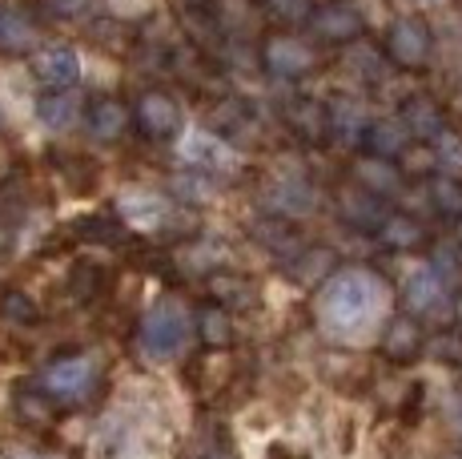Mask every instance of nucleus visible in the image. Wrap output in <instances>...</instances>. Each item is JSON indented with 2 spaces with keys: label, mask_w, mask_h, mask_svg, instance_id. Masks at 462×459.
I'll use <instances>...</instances> for the list:
<instances>
[{
  "label": "nucleus",
  "mask_w": 462,
  "mask_h": 459,
  "mask_svg": "<svg viewBox=\"0 0 462 459\" xmlns=\"http://www.w3.org/2000/svg\"><path fill=\"white\" fill-rule=\"evenodd\" d=\"M382 298H386V290L370 270L362 267L334 270L318 290V323L337 339H350V334L366 331L378 319Z\"/></svg>",
  "instance_id": "obj_1"
},
{
  "label": "nucleus",
  "mask_w": 462,
  "mask_h": 459,
  "mask_svg": "<svg viewBox=\"0 0 462 459\" xmlns=\"http://www.w3.org/2000/svg\"><path fill=\"white\" fill-rule=\"evenodd\" d=\"M101 363L88 351H65L52 355L49 363L37 370V391L49 395L57 407H81L97 391H101Z\"/></svg>",
  "instance_id": "obj_2"
},
{
  "label": "nucleus",
  "mask_w": 462,
  "mask_h": 459,
  "mask_svg": "<svg viewBox=\"0 0 462 459\" xmlns=\"http://www.w3.org/2000/svg\"><path fill=\"white\" fill-rule=\"evenodd\" d=\"M185 339H189V319H185V311L173 298H162V303H153L141 314L137 351L149 363H169V359H177L185 351Z\"/></svg>",
  "instance_id": "obj_3"
},
{
  "label": "nucleus",
  "mask_w": 462,
  "mask_h": 459,
  "mask_svg": "<svg viewBox=\"0 0 462 459\" xmlns=\"http://www.w3.org/2000/svg\"><path fill=\"white\" fill-rule=\"evenodd\" d=\"M382 52H386L390 65L398 69H422L434 52V29L430 21L419 13L398 16L394 24L386 29V41H382Z\"/></svg>",
  "instance_id": "obj_4"
},
{
  "label": "nucleus",
  "mask_w": 462,
  "mask_h": 459,
  "mask_svg": "<svg viewBox=\"0 0 462 459\" xmlns=\"http://www.w3.org/2000/svg\"><path fill=\"white\" fill-rule=\"evenodd\" d=\"M318 65V49L310 41L294 37V33H273L262 45V69L273 77V81H301L310 77Z\"/></svg>",
  "instance_id": "obj_5"
},
{
  "label": "nucleus",
  "mask_w": 462,
  "mask_h": 459,
  "mask_svg": "<svg viewBox=\"0 0 462 459\" xmlns=\"http://www.w3.org/2000/svg\"><path fill=\"white\" fill-rule=\"evenodd\" d=\"M209 134H217L221 141H229V145H254L257 137H262V113H257L254 101H245V97H217L209 109Z\"/></svg>",
  "instance_id": "obj_6"
},
{
  "label": "nucleus",
  "mask_w": 462,
  "mask_h": 459,
  "mask_svg": "<svg viewBox=\"0 0 462 459\" xmlns=\"http://www.w3.org/2000/svg\"><path fill=\"white\" fill-rule=\"evenodd\" d=\"M306 29H310V37H314L318 45L350 49L354 41H362L366 21H362V13L354 5H346V0H326V5L314 8V16H310Z\"/></svg>",
  "instance_id": "obj_7"
},
{
  "label": "nucleus",
  "mask_w": 462,
  "mask_h": 459,
  "mask_svg": "<svg viewBox=\"0 0 462 459\" xmlns=\"http://www.w3.org/2000/svg\"><path fill=\"white\" fill-rule=\"evenodd\" d=\"M133 126L145 141H173L181 134V105L165 89H145L133 105Z\"/></svg>",
  "instance_id": "obj_8"
},
{
  "label": "nucleus",
  "mask_w": 462,
  "mask_h": 459,
  "mask_svg": "<svg viewBox=\"0 0 462 459\" xmlns=\"http://www.w3.org/2000/svg\"><path fill=\"white\" fill-rule=\"evenodd\" d=\"M426 331H422V319H414V314H390L386 326H382L378 334V355L386 359L390 367H411L419 363L426 355Z\"/></svg>",
  "instance_id": "obj_9"
},
{
  "label": "nucleus",
  "mask_w": 462,
  "mask_h": 459,
  "mask_svg": "<svg viewBox=\"0 0 462 459\" xmlns=\"http://www.w3.org/2000/svg\"><path fill=\"white\" fill-rule=\"evenodd\" d=\"M29 69H32V81H37L44 93H60V89H73L77 85V77H81V57H77V49L65 45V41H49V45H41L32 52Z\"/></svg>",
  "instance_id": "obj_10"
},
{
  "label": "nucleus",
  "mask_w": 462,
  "mask_h": 459,
  "mask_svg": "<svg viewBox=\"0 0 462 459\" xmlns=\"http://www.w3.org/2000/svg\"><path fill=\"white\" fill-rule=\"evenodd\" d=\"M282 121H286V129L301 145H326L330 141V101L298 93L282 105Z\"/></svg>",
  "instance_id": "obj_11"
},
{
  "label": "nucleus",
  "mask_w": 462,
  "mask_h": 459,
  "mask_svg": "<svg viewBox=\"0 0 462 459\" xmlns=\"http://www.w3.org/2000/svg\"><path fill=\"white\" fill-rule=\"evenodd\" d=\"M181 157L189 170L217 178V173H234L237 170V154L229 141H221L217 134H189L181 141Z\"/></svg>",
  "instance_id": "obj_12"
},
{
  "label": "nucleus",
  "mask_w": 462,
  "mask_h": 459,
  "mask_svg": "<svg viewBox=\"0 0 462 459\" xmlns=\"http://www.w3.org/2000/svg\"><path fill=\"white\" fill-rule=\"evenodd\" d=\"M337 218H342L350 230H362V234H378V226L390 218L386 198L362 190V185H346L337 193Z\"/></svg>",
  "instance_id": "obj_13"
},
{
  "label": "nucleus",
  "mask_w": 462,
  "mask_h": 459,
  "mask_svg": "<svg viewBox=\"0 0 462 459\" xmlns=\"http://www.w3.org/2000/svg\"><path fill=\"white\" fill-rule=\"evenodd\" d=\"M402 306H406V314L422 319V314H439L442 306H455V298H450L447 282L434 275L430 267H422L402 282Z\"/></svg>",
  "instance_id": "obj_14"
},
{
  "label": "nucleus",
  "mask_w": 462,
  "mask_h": 459,
  "mask_svg": "<svg viewBox=\"0 0 462 459\" xmlns=\"http://www.w3.org/2000/svg\"><path fill=\"white\" fill-rule=\"evenodd\" d=\"M398 117H402V126L411 129L414 141H439L447 134V109H442L439 101H434L430 93H411L402 97V105H398Z\"/></svg>",
  "instance_id": "obj_15"
},
{
  "label": "nucleus",
  "mask_w": 462,
  "mask_h": 459,
  "mask_svg": "<svg viewBox=\"0 0 462 459\" xmlns=\"http://www.w3.org/2000/svg\"><path fill=\"white\" fill-rule=\"evenodd\" d=\"M350 178H354V185H362V190L378 193V198H386V201L398 198V193H402V185H406L402 165H398V162H386V157H374V154L354 157Z\"/></svg>",
  "instance_id": "obj_16"
},
{
  "label": "nucleus",
  "mask_w": 462,
  "mask_h": 459,
  "mask_svg": "<svg viewBox=\"0 0 462 459\" xmlns=\"http://www.w3.org/2000/svg\"><path fill=\"white\" fill-rule=\"evenodd\" d=\"M370 113L362 101H354V97L337 93L330 101V141L346 149H362V141H366V129H370Z\"/></svg>",
  "instance_id": "obj_17"
},
{
  "label": "nucleus",
  "mask_w": 462,
  "mask_h": 459,
  "mask_svg": "<svg viewBox=\"0 0 462 459\" xmlns=\"http://www.w3.org/2000/svg\"><path fill=\"white\" fill-rule=\"evenodd\" d=\"M374 238L390 254H419L430 246V230H426L414 214H406V210H390V218L378 226Z\"/></svg>",
  "instance_id": "obj_18"
},
{
  "label": "nucleus",
  "mask_w": 462,
  "mask_h": 459,
  "mask_svg": "<svg viewBox=\"0 0 462 459\" xmlns=\"http://www.w3.org/2000/svg\"><path fill=\"white\" fill-rule=\"evenodd\" d=\"M133 121V109H125V105L117 101V97H93L85 109V129L93 141H101V145H113V141L125 137Z\"/></svg>",
  "instance_id": "obj_19"
},
{
  "label": "nucleus",
  "mask_w": 462,
  "mask_h": 459,
  "mask_svg": "<svg viewBox=\"0 0 462 459\" xmlns=\"http://www.w3.org/2000/svg\"><path fill=\"white\" fill-rule=\"evenodd\" d=\"M206 295H209V303L226 306V311H250L257 303L254 278L237 275V270H213V275H206Z\"/></svg>",
  "instance_id": "obj_20"
},
{
  "label": "nucleus",
  "mask_w": 462,
  "mask_h": 459,
  "mask_svg": "<svg viewBox=\"0 0 462 459\" xmlns=\"http://www.w3.org/2000/svg\"><path fill=\"white\" fill-rule=\"evenodd\" d=\"M41 45V24L24 8H0V52L21 57V52H37Z\"/></svg>",
  "instance_id": "obj_21"
},
{
  "label": "nucleus",
  "mask_w": 462,
  "mask_h": 459,
  "mask_svg": "<svg viewBox=\"0 0 462 459\" xmlns=\"http://www.w3.org/2000/svg\"><path fill=\"white\" fill-rule=\"evenodd\" d=\"M411 145H414V137H411V129L402 126V117H374L370 129H366V141H362V154L398 162Z\"/></svg>",
  "instance_id": "obj_22"
},
{
  "label": "nucleus",
  "mask_w": 462,
  "mask_h": 459,
  "mask_svg": "<svg viewBox=\"0 0 462 459\" xmlns=\"http://www.w3.org/2000/svg\"><path fill=\"white\" fill-rule=\"evenodd\" d=\"M193 326H198V339L206 351H229L237 342L234 311H226L217 303H201L198 314H193Z\"/></svg>",
  "instance_id": "obj_23"
},
{
  "label": "nucleus",
  "mask_w": 462,
  "mask_h": 459,
  "mask_svg": "<svg viewBox=\"0 0 462 459\" xmlns=\"http://www.w3.org/2000/svg\"><path fill=\"white\" fill-rule=\"evenodd\" d=\"M254 238H257V246H265V250L282 262V267H286L301 246H306V238L294 230V222H290V218H278V214L262 218V222L254 226Z\"/></svg>",
  "instance_id": "obj_24"
},
{
  "label": "nucleus",
  "mask_w": 462,
  "mask_h": 459,
  "mask_svg": "<svg viewBox=\"0 0 462 459\" xmlns=\"http://www.w3.org/2000/svg\"><path fill=\"white\" fill-rule=\"evenodd\" d=\"M282 270H286V275L294 278V282H301V286H314V282H326V278L334 275V270H337V258H334L330 246H310V242H306Z\"/></svg>",
  "instance_id": "obj_25"
},
{
  "label": "nucleus",
  "mask_w": 462,
  "mask_h": 459,
  "mask_svg": "<svg viewBox=\"0 0 462 459\" xmlns=\"http://www.w3.org/2000/svg\"><path fill=\"white\" fill-rule=\"evenodd\" d=\"M426 190V201H430V210L439 218H447V222H458L462 218V178L450 170H439L434 178L422 182Z\"/></svg>",
  "instance_id": "obj_26"
},
{
  "label": "nucleus",
  "mask_w": 462,
  "mask_h": 459,
  "mask_svg": "<svg viewBox=\"0 0 462 459\" xmlns=\"http://www.w3.org/2000/svg\"><path fill=\"white\" fill-rule=\"evenodd\" d=\"M117 214L129 218V222H137V226H165L169 218L177 214V210L169 206L165 198H157V193L133 190V193H125V198L117 201Z\"/></svg>",
  "instance_id": "obj_27"
},
{
  "label": "nucleus",
  "mask_w": 462,
  "mask_h": 459,
  "mask_svg": "<svg viewBox=\"0 0 462 459\" xmlns=\"http://www.w3.org/2000/svg\"><path fill=\"white\" fill-rule=\"evenodd\" d=\"M81 113V97L73 89H60V93H44L37 101V117L44 129H69Z\"/></svg>",
  "instance_id": "obj_28"
},
{
  "label": "nucleus",
  "mask_w": 462,
  "mask_h": 459,
  "mask_svg": "<svg viewBox=\"0 0 462 459\" xmlns=\"http://www.w3.org/2000/svg\"><path fill=\"white\" fill-rule=\"evenodd\" d=\"M310 206H314V193H310L306 182H282L278 190L270 193V214H278V218L306 214Z\"/></svg>",
  "instance_id": "obj_29"
},
{
  "label": "nucleus",
  "mask_w": 462,
  "mask_h": 459,
  "mask_svg": "<svg viewBox=\"0 0 462 459\" xmlns=\"http://www.w3.org/2000/svg\"><path fill=\"white\" fill-rule=\"evenodd\" d=\"M262 5V13L270 16L273 24H282V29H301V24H310V16H314V0H257Z\"/></svg>",
  "instance_id": "obj_30"
},
{
  "label": "nucleus",
  "mask_w": 462,
  "mask_h": 459,
  "mask_svg": "<svg viewBox=\"0 0 462 459\" xmlns=\"http://www.w3.org/2000/svg\"><path fill=\"white\" fill-rule=\"evenodd\" d=\"M398 165H402L406 178L426 182V178H434V173L442 170V157H439V149H434L430 141H414V145L406 149L402 157H398Z\"/></svg>",
  "instance_id": "obj_31"
},
{
  "label": "nucleus",
  "mask_w": 462,
  "mask_h": 459,
  "mask_svg": "<svg viewBox=\"0 0 462 459\" xmlns=\"http://www.w3.org/2000/svg\"><path fill=\"white\" fill-rule=\"evenodd\" d=\"M105 267H97V262H77L73 267V275H69V290H73L81 303H93L97 295L105 290Z\"/></svg>",
  "instance_id": "obj_32"
},
{
  "label": "nucleus",
  "mask_w": 462,
  "mask_h": 459,
  "mask_svg": "<svg viewBox=\"0 0 462 459\" xmlns=\"http://www.w3.org/2000/svg\"><path fill=\"white\" fill-rule=\"evenodd\" d=\"M426 355H430L439 367L458 370L462 367V331H458V326H455V331H439L430 342H426Z\"/></svg>",
  "instance_id": "obj_33"
},
{
  "label": "nucleus",
  "mask_w": 462,
  "mask_h": 459,
  "mask_svg": "<svg viewBox=\"0 0 462 459\" xmlns=\"http://www.w3.org/2000/svg\"><path fill=\"white\" fill-rule=\"evenodd\" d=\"M0 314L16 326H37L41 323V306L32 303L24 290H5V298H0Z\"/></svg>",
  "instance_id": "obj_34"
},
{
  "label": "nucleus",
  "mask_w": 462,
  "mask_h": 459,
  "mask_svg": "<svg viewBox=\"0 0 462 459\" xmlns=\"http://www.w3.org/2000/svg\"><path fill=\"white\" fill-rule=\"evenodd\" d=\"M77 230H81L88 242H121V238H125V222L113 218V214H93V218H85Z\"/></svg>",
  "instance_id": "obj_35"
},
{
  "label": "nucleus",
  "mask_w": 462,
  "mask_h": 459,
  "mask_svg": "<svg viewBox=\"0 0 462 459\" xmlns=\"http://www.w3.org/2000/svg\"><path fill=\"white\" fill-rule=\"evenodd\" d=\"M16 411H21V419H29V423H49L60 407L49 399V395H41L37 387H32V391H21V395H16Z\"/></svg>",
  "instance_id": "obj_36"
},
{
  "label": "nucleus",
  "mask_w": 462,
  "mask_h": 459,
  "mask_svg": "<svg viewBox=\"0 0 462 459\" xmlns=\"http://www.w3.org/2000/svg\"><path fill=\"white\" fill-rule=\"evenodd\" d=\"M101 8V0H41V13L52 21H81Z\"/></svg>",
  "instance_id": "obj_37"
},
{
  "label": "nucleus",
  "mask_w": 462,
  "mask_h": 459,
  "mask_svg": "<svg viewBox=\"0 0 462 459\" xmlns=\"http://www.w3.org/2000/svg\"><path fill=\"white\" fill-rule=\"evenodd\" d=\"M430 270H434V275H439L442 282H447L450 290H458V286H462V267H458L455 254L434 250V254H430Z\"/></svg>",
  "instance_id": "obj_38"
},
{
  "label": "nucleus",
  "mask_w": 462,
  "mask_h": 459,
  "mask_svg": "<svg viewBox=\"0 0 462 459\" xmlns=\"http://www.w3.org/2000/svg\"><path fill=\"white\" fill-rule=\"evenodd\" d=\"M217 0H185V8H213Z\"/></svg>",
  "instance_id": "obj_39"
},
{
  "label": "nucleus",
  "mask_w": 462,
  "mask_h": 459,
  "mask_svg": "<svg viewBox=\"0 0 462 459\" xmlns=\"http://www.w3.org/2000/svg\"><path fill=\"white\" fill-rule=\"evenodd\" d=\"M455 246H458V250H462V218H458V222H455Z\"/></svg>",
  "instance_id": "obj_40"
},
{
  "label": "nucleus",
  "mask_w": 462,
  "mask_h": 459,
  "mask_svg": "<svg viewBox=\"0 0 462 459\" xmlns=\"http://www.w3.org/2000/svg\"><path fill=\"white\" fill-rule=\"evenodd\" d=\"M455 314H458V331H462V295L455 298Z\"/></svg>",
  "instance_id": "obj_41"
},
{
  "label": "nucleus",
  "mask_w": 462,
  "mask_h": 459,
  "mask_svg": "<svg viewBox=\"0 0 462 459\" xmlns=\"http://www.w3.org/2000/svg\"><path fill=\"white\" fill-rule=\"evenodd\" d=\"M24 459H49V455H24Z\"/></svg>",
  "instance_id": "obj_42"
},
{
  "label": "nucleus",
  "mask_w": 462,
  "mask_h": 459,
  "mask_svg": "<svg viewBox=\"0 0 462 459\" xmlns=\"http://www.w3.org/2000/svg\"><path fill=\"white\" fill-rule=\"evenodd\" d=\"M209 459H229V455H209Z\"/></svg>",
  "instance_id": "obj_43"
},
{
  "label": "nucleus",
  "mask_w": 462,
  "mask_h": 459,
  "mask_svg": "<svg viewBox=\"0 0 462 459\" xmlns=\"http://www.w3.org/2000/svg\"><path fill=\"white\" fill-rule=\"evenodd\" d=\"M0 126H5V113H0Z\"/></svg>",
  "instance_id": "obj_44"
}]
</instances>
